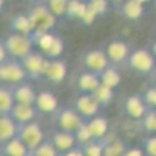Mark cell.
<instances>
[{
	"label": "cell",
	"mask_w": 156,
	"mask_h": 156,
	"mask_svg": "<svg viewBox=\"0 0 156 156\" xmlns=\"http://www.w3.org/2000/svg\"><path fill=\"white\" fill-rule=\"evenodd\" d=\"M117 2H123V0H117Z\"/></svg>",
	"instance_id": "40"
},
{
	"label": "cell",
	"mask_w": 156,
	"mask_h": 156,
	"mask_svg": "<svg viewBox=\"0 0 156 156\" xmlns=\"http://www.w3.org/2000/svg\"><path fill=\"white\" fill-rule=\"evenodd\" d=\"M0 44L6 48L8 55L11 58H16V59L25 58L36 47L33 36L20 34V33H9L6 37H3L2 41H0Z\"/></svg>",
	"instance_id": "1"
},
{
	"label": "cell",
	"mask_w": 156,
	"mask_h": 156,
	"mask_svg": "<svg viewBox=\"0 0 156 156\" xmlns=\"http://www.w3.org/2000/svg\"><path fill=\"white\" fill-rule=\"evenodd\" d=\"M34 106L42 114H55L58 111V97L50 90H41L37 94Z\"/></svg>",
	"instance_id": "20"
},
{
	"label": "cell",
	"mask_w": 156,
	"mask_h": 156,
	"mask_svg": "<svg viewBox=\"0 0 156 156\" xmlns=\"http://www.w3.org/2000/svg\"><path fill=\"white\" fill-rule=\"evenodd\" d=\"M84 2H87V0H84Z\"/></svg>",
	"instance_id": "41"
},
{
	"label": "cell",
	"mask_w": 156,
	"mask_h": 156,
	"mask_svg": "<svg viewBox=\"0 0 156 156\" xmlns=\"http://www.w3.org/2000/svg\"><path fill=\"white\" fill-rule=\"evenodd\" d=\"M30 19L34 25V33H45V31H51L55 27L56 22V16L48 9V6L45 3H37L34 5L30 11Z\"/></svg>",
	"instance_id": "5"
},
{
	"label": "cell",
	"mask_w": 156,
	"mask_h": 156,
	"mask_svg": "<svg viewBox=\"0 0 156 156\" xmlns=\"http://www.w3.org/2000/svg\"><path fill=\"white\" fill-rule=\"evenodd\" d=\"M67 64L59 58H47L45 67H44V76L45 80L51 84H59L64 81V78L67 75Z\"/></svg>",
	"instance_id": "10"
},
{
	"label": "cell",
	"mask_w": 156,
	"mask_h": 156,
	"mask_svg": "<svg viewBox=\"0 0 156 156\" xmlns=\"http://www.w3.org/2000/svg\"><path fill=\"white\" fill-rule=\"evenodd\" d=\"M14 105H16V100H14V94H12V87L2 86L0 87V114H9Z\"/></svg>",
	"instance_id": "24"
},
{
	"label": "cell",
	"mask_w": 156,
	"mask_h": 156,
	"mask_svg": "<svg viewBox=\"0 0 156 156\" xmlns=\"http://www.w3.org/2000/svg\"><path fill=\"white\" fill-rule=\"evenodd\" d=\"M87 126L94 139H106V134L109 131V123L105 115L97 114L94 117H90V119H87Z\"/></svg>",
	"instance_id": "22"
},
{
	"label": "cell",
	"mask_w": 156,
	"mask_h": 156,
	"mask_svg": "<svg viewBox=\"0 0 156 156\" xmlns=\"http://www.w3.org/2000/svg\"><path fill=\"white\" fill-rule=\"evenodd\" d=\"M144 150L147 156H156V134H150L144 140Z\"/></svg>",
	"instance_id": "34"
},
{
	"label": "cell",
	"mask_w": 156,
	"mask_h": 156,
	"mask_svg": "<svg viewBox=\"0 0 156 156\" xmlns=\"http://www.w3.org/2000/svg\"><path fill=\"white\" fill-rule=\"evenodd\" d=\"M58 154H61V153H59L58 148L53 145L51 139L44 140L37 148H34V150L31 151V156H58Z\"/></svg>",
	"instance_id": "30"
},
{
	"label": "cell",
	"mask_w": 156,
	"mask_h": 156,
	"mask_svg": "<svg viewBox=\"0 0 156 156\" xmlns=\"http://www.w3.org/2000/svg\"><path fill=\"white\" fill-rule=\"evenodd\" d=\"M100 78H101V83L106 84L112 89L119 87V84L122 83V75L120 72L114 67V64H111L109 67H106L103 72H100Z\"/></svg>",
	"instance_id": "25"
},
{
	"label": "cell",
	"mask_w": 156,
	"mask_h": 156,
	"mask_svg": "<svg viewBox=\"0 0 156 156\" xmlns=\"http://www.w3.org/2000/svg\"><path fill=\"white\" fill-rule=\"evenodd\" d=\"M140 2H144V3H147V2H150V0H140Z\"/></svg>",
	"instance_id": "38"
},
{
	"label": "cell",
	"mask_w": 156,
	"mask_h": 156,
	"mask_svg": "<svg viewBox=\"0 0 156 156\" xmlns=\"http://www.w3.org/2000/svg\"><path fill=\"white\" fill-rule=\"evenodd\" d=\"M83 62V67L87 70H92V72H103L106 67L111 66V61L108 58L106 50H101V48H94V50H87L86 53L81 58Z\"/></svg>",
	"instance_id": "7"
},
{
	"label": "cell",
	"mask_w": 156,
	"mask_h": 156,
	"mask_svg": "<svg viewBox=\"0 0 156 156\" xmlns=\"http://www.w3.org/2000/svg\"><path fill=\"white\" fill-rule=\"evenodd\" d=\"M87 5L97 16H101L108 9V0H87Z\"/></svg>",
	"instance_id": "33"
},
{
	"label": "cell",
	"mask_w": 156,
	"mask_h": 156,
	"mask_svg": "<svg viewBox=\"0 0 156 156\" xmlns=\"http://www.w3.org/2000/svg\"><path fill=\"white\" fill-rule=\"evenodd\" d=\"M126 144L122 139L106 140L105 139V156H122L126 151Z\"/></svg>",
	"instance_id": "26"
},
{
	"label": "cell",
	"mask_w": 156,
	"mask_h": 156,
	"mask_svg": "<svg viewBox=\"0 0 156 156\" xmlns=\"http://www.w3.org/2000/svg\"><path fill=\"white\" fill-rule=\"evenodd\" d=\"M84 147V156H105V139H92Z\"/></svg>",
	"instance_id": "27"
},
{
	"label": "cell",
	"mask_w": 156,
	"mask_h": 156,
	"mask_svg": "<svg viewBox=\"0 0 156 156\" xmlns=\"http://www.w3.org/2000/svg\"><path fill=\"white\" fill-rule=\"evenodd\" d=\"M151 51L154 53V56H156V41L153 42V45H151Z\"/></svg>",
	"instance_id": "37"
},
{
	"label": "cell",
	"mask_w": 156,
	"mask_h": 156,
	"mask_svg": "<svg viewBox=\"0 0 156 156\" xmlns=\"http://www.w3.org/2000/svg\"><path fill=\"white\" fill-rule=\"evenodd\" d=\"M101 84V78L100 73L92 72V70H87L84 69L76 78V87L80 92H89V94H94L95 89Z\"/></svg>",
	"instance_id": "15"
},
{
	"label": "cell",
	"mask_w": 156,
	"mask_h": 156,
	"mask_svg": "<svg viewBox=\"0 0 156 156\" xmlns=\"http://www.w3.org/2000/svg\"><path fill=\"white\" fill-rule=\"evenodd\" d=\"M51 142H53V145L58 148V151L61 154H64L67 150H70L72 147H75L78 144V140H76V136L73 131H66V129H58V131L55 133H51L50 136Z\"/></svg>",
	"instance_id": "16"
},
{
	"label": "cell",
	"mask_w": 156,
	"mask_h": 156,
	"mask_svg": "<svg viewBox=\"0 0 156 156\" xmlns=\"http://www.w3.org/2000/svg\"><path fill=\"white\" fill-rule=\"evenodd\" d=\"M12 94H14L16 103H28V105H34L37 94L34 92V89L28 86L27 83H19V84H12Z\"/></svg>",
	"instance_id": "23"
},
{
	"label": "cell",
	"mask_w": 156,
	"mask_h": 156,
	"mask_svg": "<svg viewBox=\"0 0 156 156\" xmlns=\"http://www.w3.org/2000/svg\"><path fill=\"white\" fill-rule=\"evenodd\" d=\"M119 11L128 20H139L144 17L145 8L144 2H140V0H123V2H120Z\"/></svg>",
	"instance_id": "19"
},
{
	"label": "cell",
	"mask_w": 156,
	"mask_h": 156,
	"mask_svg": "<svg viewBox=\"0 0 156 156\" xmlns=\"http://www.w3.org/2000/svg\"><path fill=\"white\" fill-rule=\"evenodd\" d=\"M8 30L9 33H20V34H30L34 33V25L30 19L28 12H19V14L12 16L8 22Z\"/></svg>",
	"instance_id": "14"
},
{
	"label": "cell",
	"mask_w": 156,
	"mask_h": 156,
	"mask_svg": "<svg viewBox=\"0 0 156 156\" xmlns=\"http://www.w3.org/2000/svg\"><path fill=\"white\" fill-rule=\"evenodd\" d=\"M33 39L36 47L42 51L47 58H59L64 50V41L58 34L51 31L45 33H33Z\"/></svg>",
	"instance_id": "3"
},
{
	"label": "cell",
	"mask_w": 156,
	"mask_h": 156,
	"mask_svg": "<svg viewBox=\"0 0 156 156\" xmlns=\"http://www.w3.org/2000/svg\"><path fill=\"white\" fill-rule=\"evenodd\" d=\"M70 0H45V5L56 17H66Z\"/></svg>",
	"instance_id": "28"
},
{
	"label": "cell",
	"mask_w": 156,
	"mask_h": 156,
	"mask_svg": "<svg viewBox=\"0 0 156 156\" xmlns=\"http://www.w3.org/2000/svg\"><path fill=\"white\" fill-rule=\"evenodd\" d=\"M75 136H76V140H78V144H81V145H84V144H87L89 140H92L94 137H92V134H90V131H89V126H87V120L76 129L75 131Z\"/></svg>",
	"instance_id": "32"
},
{
	"label": "cell",
	"mask_w": 156,
	"mask_h": 156,
	"mask_svg": "<svg viewBox=\"0 0 156 156\" xmlns=\"http://www.w3.org/2000/svg\"><path fill=\"white\" fill-rule=\"evenodd\" d=\"M148 103L145 101L144 95H139V94H133V95H128L123 101V111L125 114L129 117V119H134V120H140L142 117L145 115V112L148 111Z\"/></svg>",
	"instance_id": "12"
},
{
	"label": "cell",
	"mask_w": 156,
	"mask_h": 156,
	"mask_svg": "<svg viewBox=\"0 0 156 156\" xmlns=\"http://www.w3.org/2000/svg\"><path fill=\"white\" fill-rule=\"evenodd\" d=\"M36 112H39V111L34 105H28V103H16L9 114L22 125V123L33 122L34 117H36Z\"/></svg>",
	"instance_id": "21"
},
{
	"label": "cell",
	"mask_w": 156,
	"mask_h": 156,
	"mask_svg": "<svg viewBox=\"0 0 156 156\" xmlns=\"http://www.w3.org/2000/svg\"><path fill=\"white\" fill-rule=\"evenodd\" d=\"M73 108L80 112L84 119H90L97 114H100L103 105L95 98L94 94H89V92H81V95H78L75 98V105Z\"/></svg>",
	"instance_id": "9"
},
{
	"label": "cell",
	"mask_w": 156,
	"mask_h": 156,
	"mask_svg": "<svg viewBox=\"0 0 156 156\" xmlns=\"http://www.w3.org/2000/svg\"><path fill=\"white\" fill-rule=\"evenodd\" d=\"M140 122H142V128L145 131H148V133L156 131V108H148V111L140 119Z\"/></svg>",
	"instance_id": "31"
},
{
	"label": "cell",
	"mask_w": 156,
	"mask_h": 156,
	"mask_svg": "<svg viewBox=\"0 0 156 156\" xmlns=\"http://www.w3.org/2000/svg\"><path fill=\"white\" fill-rule=\"evenodd\" d=\"M87 119L78 112L75 108H64L61 109L58 114H56V123H58V128L61 129H66V131H76Z\"/></svg>",
	"instance_id": "11"
},
{
	"label": "cell",
	"mask_w": 156,
	"mask_h": 156,
	"mask_svg": "<svg viewBox=\"0 0 156 156\" xmlns=\"http://www.w3.org/2000/svg\"><path fill=\"white\" fill-rule=\"evenodd\" d=\"M145 150L144 147H128L125 151V156H144Z\"/></svg>",
	"instance_id": "36"
},
{
	"label": "cell",
	"mask_w": 156,
	"mask_h": 156,
	"mask_svg": "<svg viewBox=\"0 0 156 156\" xmlns=\"http://www.w3.org/2000/svg\"><path fill=\"white\" fill-rule=\"evenodd\" d=\"M144 97H145V101L148 103L150 108H156V86L151 87V89H148Z\"/></svg>",
	"instance_id": "35"
},
{
	"label": "cell",
	"mask_w": 156,
	"mask_h": 156,
	"mask_svg": "<svg viewBox=\"0 0 156 156\" xmlns=\"http://www.w3.org/2000/svg\"><path fill=\"white\" fill-rule=\"evenodd\" d=\"M19 137L25 142V145L30 148V156H31V151L34 148H37L45 140L44 131L41 129L39 123H36V122L22 123L20 125V131H19Z\"/></svg>",
	"instance_id": "8"
},
{
	"label": "cell",
	"mask_w": 156,
	"mask_h": 156,
	"mask_svg": "<svg viewBox=\"0 0 156 156\" xmlns=\"http://www.w3.org/2000/svg\"><path fill=\"white\" fill-rule=\"evenodd\" d=\"M20 123L11 114H0V142H6L19 136Z\"/></svg>",
	"instance_id": "17"
},
{
	"label": "cell",
	"mask_w": 156,
	"mask_h": 156,
	"mask_svg": "<svg viewBox=\"0 0 156 156\" xmlns=\"http://www.w3.org/2000/svg\"><path fill=\"white\" fill-rule=\"evenodd\" d=\"M25 70H27V75H28V80H41L44 76V67H45V61H47V56L42 53L41 50H33L30 53L20 59Z\"/></svg>",
	"instance_id": "6"
},
{
	"label": "cell",
	"mask_w": 156,
	"mask_h": 156,
	"mask_svg": "<svg viewBox=\"0 0 156 156\" xmlns=\"http://www.w3.org/2000/svg\"><path fill=\"white\" fill-rule=\"evenodd\" d=\"M126 66L137 75H150L156 69V56L151 50L136 48L129 53Z\"/></svg>",
	"instance_id": "2"
},
{
	"label": "cell",
	"mask_w": 156,
	"mask_h": 156,
	"mask_svg": "<svg viewBox=\"0 0 156 156\" xmlns=\"http://www.w3.org/2000/svg\"><path fill=\"white\" fill-rule=\"evenodd\" d=\"M114 90H115V89H112V87H109V86H106V84L101 83V84L95 89L94 95H95V98L101 103L103 106H108L109 103L112 101V98H114Z\"/></svg>",
	"instance_id": "29"
},
{
	"label": "cell",
	"mask_w": 156,
	"mask_h": 156,
	"mask_svg": "<svg viewBox=\"0 0 156 156\" xmlns=\"http://www.w3.org/2000/svg\"><path fill=\"white\" fill-rule=\"evenodd\" d=\"M105 50H106V53H108L109 61L114 64V66H119V64L126 62L129 53H131L129 45L125 41H122V39H112L111 42H108V45H106Z\"/></svg>",
	"instance_id": "13"
},
{
	"label": "cell",
	"mask_w": 156,
	"mask_h": 156,
	"mask_svg": "<svg viewBox=\"0 0 156 156\" xmlns=\"http://www.w3.org/2000/svg\"><path fill=\"white\" fill-rule=\"evenodd\" d=\"M0 154L2 156H30V148L25 142L16 136L6 142H0Z\"/></svg>",
	"instance_id": "18"
},
{
	"label": "cell",
	"mask_w": 156,
	"mask_h": 156,
	"mask_svg": "<svg viewBox=\"0 0 156 156\" xmlns=\"http://www.w3.org/2000/svg\"><path fill=\"white\" fill-rule=\"evenodd\" d=\"M28 78L27 70L20 59L6 58L5 61H0V80L8 84H19L23 83Z\"/></svg>",
	"instance_id": "4"
},
{
	"label": "cell",
	"mask_w": 156,
	"mask_h": 156,
	"mask_svg": "<svg viewBox=\"0 0 156 156\" xmlns=\"http://www.w3.org/2000/svg\"><path fill=\"white\" fill-rule=\"evenodd\" d=\"M30 2H39V0H30Z\"/></svg>",
	"instance_id": "39"
}]
</instances>
